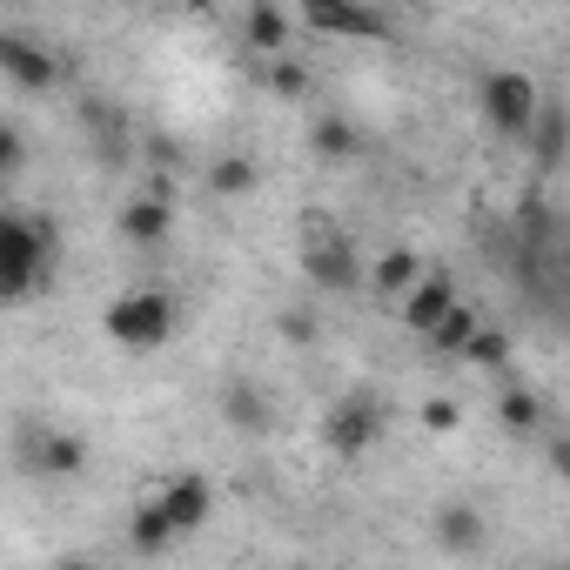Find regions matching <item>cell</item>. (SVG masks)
<instances>
[{
  "mask_svg": "<svg viewBox=\"0 0 570 570\" xmlns=\"http://www.w3.org/2000/svg\"><path fill=\"white\" fill-rule=\"evenodd\" d=\"M208 188L215 195H248L255 188V161L248 155H215L208 161Z\"/></svg>",
  "mask_w": 570,
  "mask_h": 570,
  "instance_id": "44dd1931",
  "label": "cell"
},
{
  "mask_svg": "<svg viewBox=\"0 0 570 570\" xmlns=\"http://www.w3.org/2000/svg\"><path fill=\"white\" fill-rule=\"evenodd\" d=\"M423 275H430V268H423L416 248H383V255L370 262V282H376V289H390V296H396V289H416Z\"/></svg>",
  "mask_w": 570,
  "mask_h": 570,
  "instance_id": "e0dca14e",
  "label": "cell"
},
{
  "mask_svg": "<svg viewBox=\"0 0 570 570\" xmlns=\"http://www.w3.org/2000/svg\"><path fill=\"white\" fill-rule=\"evenodd\" d=\"M55 255H61L55 228H41L28 208H8V215H0V303L21 309L41 282L55 275Z\"/></svg>",
  "mask_w": 570,
  "mask_h": 570,
  "instance_id": "6da1fadb",
  "label": "cell"
},
{
  "mask_svg": "<svg viewBox=\"0 0 570 570\" xmlns=\"http://www.w3.org/2000/svg\"><path fill=\"white\" fill-rule=\"evenodd\" d=\"M476 330H483V316H476V309H456V316L430 336V350H436V356H463V350L476 343Z\"/></svg>",
  "mask_w": 570,
  "mask_h": 570,
  "instance_id": "603a6c76",
  "label": "cell"
},
{
  "mask_svg": "<svg viewBox=\"0 0 570 570\" xmlns=\"http://www.w3.org/2000/svg\"><path fill=\"white\" fill-rule=\"evenodd\" d=\"M476 108H483V121H490L503 141H530L543 95H537V81H530L523 68H490V75L476 81Z\"/></svg>",
  "mask_w": 570,
  "mask_h": 570,
  "instance_id": "7a4b0ae2",
  "label": "cell"
},
{
  "mask_svg": "<svg viewBox=\"0 0 570 570\" xmlns=\"http://www.w3.org/2000/svg\"><path fill=\"white\" fill-rule=\"evenodd\" d=\"M48 570H101V563H95V557H55Z\"/></svg>",
  "mask_w": 570,
  "mask_h": 570,
  "instance_id": "f1b7e54d",
  "label": "cell"
},
{
  "mask_svg": "<svg viewBox=\"0 0 570 570\" xmlns=\"http://www.w3.org/2000/svg\"><path fill=\"white\" fill-rule=\"evenodd\" d=\"M262 81H268L282 101H303V95H309V68L289 61V55H282V61H262Z\"/></svg>",
  "mask_w": 570,
  "mask_h": 570,
  "instance_id": "cb8c5ba5",
  "label": "cell"
},
{
  "mask_svg": "<svg viewBox=\"0 0 570 570\" xmlns=\"http://www.w3.org/2000/svg\"><path fill=\"white\" fill-rule=\"evenodd\" d=\"M28 168V141H21V128L8 121V128H0V175H21Z\"/></svg>",
  "mask_w": 570,
  "mask_h": 570,
  "instance_id": "d4e9b609",
  "label": "cell"
},
{
  "mask_svg": "<svg viewBox=\"0 0 570 570\" xmlns=\"http://www.w3.org/2000/svg\"><path fill=\"white\" fill-rule=\"evenodd\" d=\"M456 423H463V410H456L450 396H430V403H423V430H436V436H450Z\"/></svg>",
  "mask_w": 570,
  "mask_h": 570,
  "instance_id": "484cf974",
  "label": "cell"
},
{
  "mask_svg": "<svg viewBox=\"0 0 570 570\" xmlns=\"http://www.w3.org/2000/svg\"><path fill=\"white\" fill-rule=\"evenodd\" d=\"M303 275L316 282L323 296H350V289H363V282H370V268L356 262L350 235H336V228H323V222H309V242H303Z\"/></svg>",
  "mask_w": 570,
  "mask_h": 570,
  "instance_id": "5b68a950",
  "label": "cell"
},
{
  "mask_svg": "<svg viewBox=\"0 0 570 570\" xmlns=\"http://www.w3.org/2000/svg\"><path fill=\"white\" fill-rule=\"evenodd\" d=\"M303 28H316V35H343V41H383V35H396L390 14L356 8V0H309V8H303Z\"/></svg>",
  "mask_w": 570,
  "mask_h": 570,
  "instance_id": "52a82bcc",
  "label": "cell"
},
{
  "mask_svg": "<svg viewBox=\"0 0 570 570\" xmlns=\"http://www.w3.org/2000/svg\"><path fill=\"white\" fill-rule=\"evenodd\" d=\"M483 530H490V523H483V510H476V503H443V510L430 517V537H436L450 557H470V550L483 543Z\"/></svg>",
  "mask_w": 570,
  "mask_h": 570,
  "instance_id": "4fadbf2b",
  "label": "cell"
},
{
  "mask_svg": "<svg viewBox=\"0 0 570 570\" xmlns=\"http://www.w3.org/2000/svg\"><path fill=\"white\" fill-rule=\"evenodd\" d=\"M497 416H503V430H510V436H530V430L543 423V403H537V390H503Z\"/></svg>",
  "mask_w": 570,
  "mask_h": 570,
  "instance_id": "7402d4cb",
  "label": "cell"
},
{
  "mask_svg": "<svg viewBox=\"0 0 570 570\" xmlns=\"http://www.w3.org/2000/svg\"><path fill=\"white\" fill-rule=\"evenodd\" d=\"M155 503L168 510L175 537H195V530L215 517V483H208L202 470H181V476H168V483H161V497H155Z\"/></svg>",
  "mask_w": 570,
  "mask_h": 570,
  "instance_id": "9c48e42d",
  "label": "cell"
},
{
  "mask_svg": "<svg viewBox=\"0 0 570 570\" xmlns=\"http://www.w3.org/2000/svg\"><path fill=\"white\" fill-rule=\"evenodd\" d=\"M383 430H390V403L376 390H350V396H336L323 410V430L316 436H323L330 456H363V450L383 443Z\"/></svg>",
  "mask_w": 570,
  "mask_h": 570,
  "instance_id": "3957f363",
  "label": "cell"
},
{
  "mask_svg": "<svg viewBox=\"0 0 570 570\" xmlns=\"http://www.w3.org/2000/svg\"><path fill=\"white\" fill-rule=\"evenodd\" d=\"M168 222H175V208H168V202H155V195H135V202L121 208V235H128L135 248L168 242Z\"/></svg>",
  "mask_w": 570,
  "mask_h": 570,
  "instance_id": "2e32d148",
  "label": "cell"
},
{
  "mask_svg": "<svg viewBox=\"0 0 570 570\" xmlns=\"http://www.w3.org/2000/svg\"><path fill=\"white\" fill-rule=\"evenodd\" d=\"M242 35H248L255 55L282 61V48H289V14H282V8H248V14H242Z\"/></svg>",
  "mask_w": 570,
  "mask_h": 570,
  "instance_id": "ac0fdd59",
  "label": "cell"
},
{
  "mask_svg": "<svg viewBox=\"0 0 570 570\" xmlns=\"http://www.w3.org/2000/svg\"><path fill=\"white\" fill-rule=\"evenodd\" d=\"M563 155H570V108L543 95L537 128H530V161H537V168H563Z\"/></svg>",
  "mask_w": 570,
  "mask_h": 570,
  "instance_id": "5bb4252c",
  "label": "cell"
},
{
  "mask_svg": "<svg viewBox=\"0 0 570 570\" xmlns=\"http://www.w3.org/2000/svg\"><path fill=\"white\" fill-rule=\"evenodd\" d=\"M463 363H476V370H490V376H510V336H503L497 323H483L476 343L463 350Z\"/></svg>",
  "mask_w": 570,
  "mask_h": 570,
  "instance_id": "ffe728a7",
  "label": "cell"
},
{
  "mask_svg": "<svg viewBox=\"0 0 570 570\" xmlns=\"http://www.w3.org/2000/svg\"><path fill=\"white\" fill-rule=\"evenodd\" d=\"M309 148H316L323 161H336V168H343V161H356V155H363V128H356L350 115H336V108H330V115H316V121H309Z\"/></svg>",
  "mask_w": 570,
  "mask_h": 570,
  "instance_id": "9a60e30c",
  "label": "cell"
},
{
  "mask_svg": "<svg viewBox=\"0 0 570 570\" xmlns=\"http://www.w3.org/2000/svg\"><path fill=\"white\" fill-rule=\"evenodd\" d=\"M21 463H28L35 476H75V470L88 463V443H81V436H68V430H28Z\"/></svg>",
  "mask_w": 570,
  "mask_h": 570,
  "instance_id": "30bf717a",
  "label": "cell"
},
{
  "mask_svg": "<svg viewBox=\"0 0 570 570\" xmlns=\"http://www.w3.org/2000/svg\"><path fill=\"white\" fill-rule=\"evenodd\" d=\"M0 75H8L21 95H48V88L61 81V61H55L41 41H28L21 28H0Z\"/></svg>",
  "mask_w": 570,
  "mask_h": 570,
  "instance_id": "8992f818",
  "label": "cell"
},
{
  "mask_svg": "<svg viewBox=\"0 0 570 570\" xmlns=\"http://www.w3.org/2000/svg\"><path fill=\"white\" fill-rule=\"evenodd\" d=\"M282 336H289V343H309V336H316L309 309H282Z\"/></svg>",
  "mask_w": 570,
  "mask_h": 570,
  "instance_id": "4316f807",
  "label": "cell"
},
{
  "mask_svg": "<svg viewBox=\"0 0 570 570\" xmlns=\"http://www.w3.org/2000/svg\"><path fill=\"white\" fill-rule=\"evenodd\" d=\"M222 416H228V430H242V436H268L275 403H268V390H255L248 376H228V383H222Z\"/></svg>",
  "mask_w": 570,
  "mask_h": 570,
  "instance_id": "8fae6325",
  "label": "cell"
},
{
  "mask_svg": "<svg viewBox=\"0 0 570 570\" xmlns=\"http://www.w3.org/2000/svg\"><path fill=\"white\" fill-rule=\"evenodd\" d=\"M456 309H463V303H456V282H450V268H430V275L416 282V289L403 296V330L430 343V336H436V330H443Z\"/></svg>",
  "mask_w": 570,
  "mask_h": 570,
  "instance_id": "ba28073f",
  "label": "cell"
},
{
  "mask_svg": "<svg viewBox=\"0 0 570 570\" xmlns=\"http://www.w3.org/2000/svg\"><path fill=\"white\" fill-rule=\"evenodd\" d=\"M101 323H108V336L121 350H161L175 336V296L168 289H128V296L108 303Z\"/></svg>",
  "mask_w": 570,
  "mask_h": 570,
  "instance_id": "277c9868",
  "label": "cell"
},
{
  "mask_svg": "<svg viewBox=\"0 0 570 570\" xmlns=\"http://www.w3.org/2000/svg\"><path fill=\"white\" fill-rule=\"evenodd\" d=\"M81 121H88V135H95V161L115 175V168H128V121H121V108H108V101H81Z\"/></svg>",
  "mask_w": 570,
  "mask_h": 570,
  "instance_id": "7c38bea8",
  "label": "cell"
},
{
  "mask_svg": "<svg viewBox=\"0 0 570 570\" xmlns=\"http://www.w3.org/2000/svg\"><path fill=\"white\" fill-rule=\"evenodd\" d=\"M550 470L570 483V436H557V443H550Z\"/></svg>",
  "mask_w": 570,
  "mask_h": 570,
  "instance_id": "83f0119b",
  "label": "cell"
},
{
  "mask_svg": "<svg viewBox=\"0 0 570 570\" xmlns=\"http://www.w3.org/2000/svg\"><path fill=\"white\" fill-rule=\"evenodd\" d=\"M168 543H175L168 510H161V503H141V510H135V523H128V550H135V557H161Z\"/></svg>",
  "mask_w": 570,
  "mask_h": 570,
  "instance_id": "d6986e66",
  "label": "cell"
}]
</instances>
